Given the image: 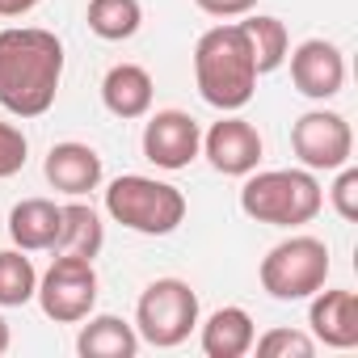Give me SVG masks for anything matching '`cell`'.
I'll return each mask as SVG.
<instances>
[{
    "label": "cell",
    "mask_w": 358,
    "mask_h": 358,
    "mask_svg": "<svg viewBox=\"0 0 358 358\" xmlns=\"http://www.w3.org/2000/svg\"><path fill=\"white\" fill-rule=\"evenodd\" d=\"M64 80V43L38 26L0 30V106L17 118H38L55 106Z\"/></svg>",
    "instance_id": "cell-1"
},
{
    "label": "cell",
    "mask_w": 358,
    "mask_h": 358,
    "mask_svg": "<svg viewBox=\"0 0 358 358\" xmlns=\"http://www.w3.org/2000/svg\"><path fill=\"white\" fill-rule=\"evenodd\" d=\"M194 85L207 106L236 114L253 101L257 93V64L249 51V38L241 22H220L211 26L199 47H194Z\"/></svg>",
    "instance_id": "cell-2"
},
{
    "label": "cell",
    "mask_w": 358,
    "mask_h": 358,
    "mask_svg": "<svg viewBox=\"0 0 358 358\" xmlns=\"http://www.w3.org/2000/svg\"><path fill=\"white\" fill-rule=\"evenodd\" d=\"M324 207V190L312 177V169H266L245 173L241 186V211L270 228H299L312 224Z\"/></svg>",
    "instance_id": "cell-3"
},
{
    "label": "cell",
    "mask_w": 358,
    "mask_h": 358,
    "mask_svg": "<svg viewBox=\"0 0 358 358\" xmlns=\"http://www.w3.org/2000/svg\"><path fill=\"white\" fill-rule=\"evenodd\" d=\"M106 215L139 236H169L186 220V194L143 173H122L106 186Z\"/></svg>",
    "instance_id": "cell-4"
},
{
    "label": "cell",
    "mask_w": 358,
    "mask_h": 358,
    "mask_svg": "<svg viewBox=\"0 0 358 358\" xmlns=\"http://www.w3.org/2000/svg\"><path fill=\"white\" fill-rule=\"evenodd\" d=\"M194 329H199V295H194L190 282L156 278V282L143 287V295L135 303V333H139V341H148L156 350H173V345H182Z\"/></svg>",
    "instance_id": "cell-5"
},
{
    "label": "cell",
    "mask_w": 358,
    "mask_h": 358,
    "mask_svg": "<svg viewBox=\"0 0 358 358\" xmlns=\"http://www.w3.org/2000/svg\"><path fill=\"white\" fill-rule=\"evenodd\" d=\"M262 291L278 303L312 299L329 278V245L316 236H291L262 257Z\"/></svg>",
    "instance_id": "cell-6"
},
{
    "label": "cell",
    "mask_w": 358,
    "mask_h": 358,
    "mask_svg": "<svg viewBox=\"0 0 358 358\" xmlns=\"http://www.w3.org/2000/svg\"><path fill=\"white\" fill-rule=\"evenodd\" d=\"M34 299L43 303L47 320L80 324L97 308V270H93V262L89 257H72V253H55L51 270L38 278Z\"/></svg>",
    "instance_id": "cell-7"
},
{
    "label": "cell",
    "mask_w": 358,
    "mask_h": 358,
    "mask_svg": "<svg viewBox=\"0 0 358 358\" xmlns=\"http://www.w3.org/2000/svg\"><path fill=\"white\" fill-rule=\"evenodd\" d=\"M291 148H295V156H299L303 169L333 173V169L350 164V156H354V131H350V122L337 110H308L291 127Z\"/></svg>",
    "instance_id": "cell-8"
},
{
    "label": "cell",
    "mask_w": 358,
    "mask_h": 358,
    "mask_svg": "<svg viewBox=\"0 0 358 358\" xmlns=\"http://www.w3.org/2000/svg\"><path fill=\"white\" fill-rule=\"evenodd\" d=\"M203 152V131L186 110H156L143 127V156L156 169H186Z\"/></svg>",
    "instance_id": "cell-9"
},
{
    "label": "cell",
    "mask_w": 358,
    "mask_h": 358,
    "mask_svg": "<svg viewBox=\"0 0 358 358\" xmlns=\"http://www.w3.org/2000/svg\"><path fill=\"white\" fill-rule=\"evenodd\" d=\"M203 152H207V160H211L215 173H224V177H245V173H253L257 160H262V135H257V127H253L249 118L224 114V118L203 135Z\"/></svg>",
    "instance_id": "cell-10"
},
{
    "label": "cell",
    "mask_w": 358,
    "mask_h": 358,
    "mask_svg": "<svg viewBox=\"0 0 358 358\" xmlns=\"http://www.w3.org/2000/svg\"><path fill=\"white\" fill-rule=\"evenodd\" d=\"M291 80H295V89H299L303 97L329 101V97H337L341 85H345V59H341V51H337L333 43L308 38V43H299V47L291 51Z\"/></svg>",
    "instance_id": "cell-11"
},
{
    "label": "cell",
    "mask_w": 358,
    "mask_h": 358,
    "mask_svg": "<svg viewBox=\"0 0 358 358\" xmlns=\"http://www.w3.org/2000/svg\"><path fill=\"white\" fill-rule=\"evenodd\" d=\"M312 337L329 350H354L358 345V295L337 287V291H316L308 308Z\"/></svg>",
    "instance_id": "cell-12"
},
{
    "label": "cell",
    "mask_w": 358,
    "mask_h": 358,
    "mask_svg": "<svg viewBox=\"0 0 358 358\" xmlns=\"http://www.w3.org/2000/svg\"><path fill=\"white\" fill-rule=\"evenodd\" d=\"M43 173H47V182H51L59 194L80 199V194H89V190L101 186V156H97L89 143L68 139V143H55V148L47 152Z\"/></svg>",
    "instance_id": "cell-13"
},
{
    "label": "cell",
    "mask_w": 358,
    "mask_h": 358,
    "mask_svg": "<svg viewBox=\"0 0 358 358\" xmlns=\"http://www.w3.org/2000/svg\"><path fill=\"white\" fill-rule=\"evenodd\" d=\"M59 228H64V207H55L51 199H22V203L9 211V236H13V245L26 249V253L55 249Z\"/></svg>",
    "instance_id": "cell-14"
},
{
    "label": "cell",
    "mask_w": 358,
    "mask_h": 358,
    "mask_svg": "<svg viewBox=\"0 0 358 358\" xmlns=\"http://www.w3.org/2000/svg\"><path fill=\"white\" fill-rule=\"evenodd\" d=\"M101 101L114 118H143L152 110V76L139 64H114L101 80Z\"/></svg>",
    "instance_id": "cell-15"
},
{
    "label": "cell",
    "mask_w": 358,
    "mask_h": 358,
    "mask_svg": "<svg viewBox=\"0 0 358 358\" xmlns=\"http://www.w3.org/2000/svg\"><path fill=\"white\" fill-rule=\"evenodd\" d=\"M253 337H257L253 316L232 303V308H220V312L207 316V324H203V354L207 358H245L253 350Z\"/></svg>",
    "instance_id": "cell-16"
},
{
    "label": "cell",
    "mask_w": 358,
    "mask_h": 358,
    "mask_svg": "<svg viewBox=\"0 0 358 358\" xmlns=\"http://www.w3.org/2000/svg\"><path fill=\"white\" fill-rule=\"evenodd\" d=\"M89 324L76 337V350L85 358H135L139 354V333L122 316H85Z\"/></svg>",
    "instance_id": "cell-17"
},
{
    "label": "cell",
    "mask_w": 358,
    "mask_h": 358,
    "mask_svg": "<svg viewBox=\"0 0 358 358\" xmlns=\"http://www.w3.org/2000/svg\"><path fill=\"white\" fill-rule=\"evenodd\" d=\"M241 30H245V38H249V51H253L257 76H266V72H274V68L287 64L291 34H287V26H282L278 17H270V13H245Z\"/></svg>",
    "instance_id": "cell-18"
},
{
    "label": "cell",
    "mask_w": 358,
    "mask_h": 358,
    "mask_svg": "<svg viewBox=\"0 0 358 358\" xmlns=\"http://www.w3.org/2000/svg\"><path fill=\"white\" fill-rule=\"evenodd\" d=\"M106 245V224L93 207L85 203H68L64 207V228H59V241H55V253H72V257H97Z\"/></svg>",
    "instance_id": "cell-19"
},
{
    "label": "cell",
    "mask_w": 358,
    "mask_h": 358,
    "mask_svg": "<svg viewBox=\"0 0 358 358\" xmlns=\"http://www.w3.org/2000/svg\"><path fill=\"white\" fill-rule=\"evenodd\" d=\"M143 26V9L139 0H89V30L106 43H122L131 34H139Z\"/></svg>",
    "instance_id": "cell-20"
},
{
    "label": "cell",
    "mask_w": 358,
    "mask_h": 358,
    "mask_svg": "<svg viewBox=\"0 0 358 358\" xmlns=\"http://www.w3.org/2000/svg\"><path fill=\"white\" fill-rule=\"evenodd\" d=\"M34 291H38V274L26 249H5L0 253V308H26Z\"/></svg>",
    "instance_id": "cell-21"
},
{
    "label": "cell",
    "mask_w": 358,
    "mask_h": 358,
    "mask_svg": "<svg viewBox=\"0 0 358 358\" xmlns=\"http://www.w3.org/2000/svg\"><path fill=\"white\" fill-rule=\"evenodd\" d=\"M253 350L262 358H312L316 354V337H308L299 329H270V333L253 337Z\"/></svg>",
    "instance_id": "cell-22"
},
{
    "label": "cell",
    "mask_w": 358,
    "mask_h": 358,
    "mask_svg": "<svg viewBox=\"0 0 358 358\" xmlns=\"http://www.w3.org/2000/svg\"><path fill=\"white\" fill-rule=\"evenodd\" d=\"M26 156H30L26 131L13 127V122H0V182L13 177V173H22L26 169Z\"/></svg>",
    "instance_id": "cell-23"
},
{
    "label": "cell",
    "mask_w": 358,
    "mask_h": 358,
    "mask_svg": "<svg viewBox=\"0 0 358 358\" xmlns=\"http://www.w3.org/2000/svg\"><path fill=\"white\" fill-rule=\"evenodd\" d=\"M329 199H333V211H337L345 224L358 220V169H350V164L337 169V182H333Z\"/></svg>",
    "instance_id": "cell-24"
},
{
    "label": "cell",
    "mask_w": 358,
    "mask_h": 358,
    "mask_svg": "<svg viewBox=\"0 0 358 358\" xmlns=\"http://www.w3.org/2000/svg\"><path fill=\"white\" fill-rule=\"evenodd\" d=\"M194 5L211 17H245L257 9V0H194Z\"/></svg>",
    "instance_id": "cell-25"
},
{
    "label": "cell",
    "mask_w": 358,
    "mask_h": 358,
    "mask_svg": "<svg viewBox=\"0 0 358 358\" xmlns=\"http://www.w3.org/2000/svg\"><path fill=\"white\" fill-rule=\"evenodd\" d=\"M38 5H43V0H0V17H26Z\"/></svg>",
    "instance_id": "cell-26"
},
{
    "label": "cell",
    "mask_w": 358,
    "mask_h": 358,
    "mask_svg": "<svg viewBox=\"0 0 358 358\" xmlns=\"http://www.w3.org/2000/svg\"><path fill=\"white\" fill-rule=\"evenodd\" d=\"M5 350H9V320L0 316V354H5Z\"/></svg>",
    "instance_id": "cell-27"
}]
</instances>
